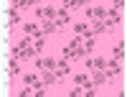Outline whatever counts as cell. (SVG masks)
<instances>
[{"label":"cell","mask_w":127,"mask_h":97,"mask_svg":"<svg viewBox=\"0 0 127 97\" xmlns=\"http://www.w3.org/2000/svg\"><path fill=\"white\" fill-rule=\"evenodd\" d=\"M89 18H94V20H107V8H102V5L89 8Z\"/></svg>","instance_id":"obj_1"},{"label":"cell","mask_w":127,"mask_h":97,"mask_svg":"<svg viewBox=\"0 0 127 97\" xmlns=\"http://www.w3.org/2000/svg\"><path fill=\"white\" fill-rule=\"evenodd\" d=\"M36 15H38V18H43V20H51V18L56 15V8H54V5H43V8H38V10H36Z\"/></svg>","instance_id":"obj_2"},{"label":"cell","mask_w":127,"mask_h":97,"mask_svg":"<svg viewBox=\"0 0 127 97\" xmlns=\"http://www.w3.org/2000/svg\"><path fill=\"white\" fill-rule=\"evenodd\" d=\"M18 20H20V13H18V8H15V5H10V8H8V28L18 26Z\"/></svg>","instance_id":"obj_3"},{"label":"cell","mask_w":127,"mask_h":97,"mask_svg":"<svg viewBox=\"0 0 127 97\" xmlns=\"http://www.w3.org/2000/svg\"><path fill=\"white\" fill-rule=\"evenodd\" d=\"M56 79H64V77H66V74H69V59H61L59 64H56Z\"/></svg>","instance_id":"obj_4"},{"label":"cell","mask_w":127,"mask_h":97,"mask_svg":"<svg viewBox=\"0 0 127 97\" xmlns=\"http://www.w3.org/2000/svg\"><path fill=\"white\" fill-rule=\"evenodd\" d=\"M56 59H38V69H43V72H54L56 69Z\"/></svg>","instance_id":"obj_5"},{"label":"cell","mask_w":127,"mask_h":97,"mask_svg":"<svg viewBox=\"0 0 127 97\" xmlns=\"http://www.w3.org/2000/svg\"><path fill=\"white\" fill-rule=\"evenodd\" d=\"M74 33H76V36H84V38L94 36V33H92V28H89V26H84V23H76V26H74Z\"/></svg>","instance_id":"obj_6"},{"label":"cell","mask_w":127,"mask_h":97,"mask_svg":"<svg viewBox=\"0 0 127 97\" xmlns=\"http://www.w3.org/2000/svg\"><path fill=\"white\" fill-rule=\"evenodd\" d=\"M74 82H76L79 87H84V90H89V87H94V84H92V79L87 77V74H76V77H74Z\"/></svg>","instance_id":"obj_7"},{"label":"cell","mask_w":127,"mask_h":97,"mask_svg":"<svg viewBox=\"0 0 127 97\" xmlns=\"http://www.w3.org/2000/svg\"><path fill=\"white\" fill-rule=\"evenodd\" d=\"M107 79H109L107 74H104V72H99V69H97V74H94V77H92V84H94V87H102V84L107 82Z\"/></svg>","instance_id":"obj_8"},{"label":"cell","mask_w":127,"mask_h":97,"mask_svg":"<svg viewBox=\"0 0 127 97\" xmlns=\"http://www.w3.org/2000/svg\"><path fill=\"white\" fill-rule=\"evenodd\" d=\"M18 72H20V64H18V59H13V56H10V61H8V74H10V77H15Z\"/></svg>","instance_id":"obj_9"},{"label":"cell","mask_w":127,"mask_h":97,"mask_svg":"<svg viewBox=\"0 0 127 97\" xmlns=\"http://www.w3.org/2000/svg\"><path fill=\"white\" fill-rule=\"evenodd\" d=\"M43 84H54V82H59L56 79V72H43V79H41Z\"/></svg>","instance_id":"obj_10"},{"label":"cell","mask_w":127,"mask_h":97,"mask_svg":"<svg viewBox=\"0 0 127 97\" xmlns=\"http://www.w3.org/2000/svg\"><path fill=\"white\" fill-rule=\"evenodd\" d=\"M41 31H43V36H46V33H56V23H51V20H43V28H41Z\"/></svg>","instance_id":"obj_11"},{"label":"cell","mask_w":127,"mask_h":97,"mask_svg":"<svg viewBox=\"0 0 127 97\" xmlns=\"http://www.w3.org/2000/svg\"><path fill=\"white\" fill-rule=\"evenodd\" d=\"M13 5H15V8H23V10H26V8H31V5H36V0H15Z\"/></svg>","instance_id":"obj_12"},{"label":"cell","mask_w":127,"mask_h":97,"mask_svg":"<svg viewBox=\"0 0 127 97\" xmlns=\"http://www.w3.org/2000/svg\"><path fill=\"white\" fill-rule=\"evenodd\" d=\"M122 56H125V44H117V46H114V56L112 59H120L122 61Z\"/></svg>","instance_id":"obj_13"},{"label":"cell","mask_w":127,"mask_h":97,"mask_svg":"<svg viewBox=\"0 0 127 97\" xmlns=\"http://www.w3.org/2000/svg\"><path fill=\"white\" fill-rule=\"evenodd\" d=\"M92 67H94V69H99V72H104V69H107V61H104V59H94V61H92Z\"/></svg>","instance_id":"obj_14"},{"label":"cell","mask_w":127,"mask_h":97,"mask_svg":"<svg viewBox=\"0 0 127 97\" xmlns=\"http://www.w3.org/2000/svg\"><path fill=\"white\" fill-rule=\"evenodd\" d=\"M43 44H46V36H43V38H36V41H33V51H36V54L43 51Z\"/></svg>","instance_id":"obj_15"},{"label":"cell","mask_w":127,"mask_h":97,"mask_svg":"<svg viewBox=\"0 0 127 97\" xmlns=\"http://www.w3.org/2000/svg\"><path fill=\"white\" fill-rule=\"evenodd\" d=\"M56 15H59V20H61V23H66V20H69V10H56Z\"/></svg>","instance_id":"obj_16"},{"label":"cell","mask_w":127,"mask_h":97,"mask_svg":"<svg viewBox=\"0 0 127 97\" xmlns=\"http://www.w3.org/2000/svg\"><path fill=\"white\" fill-rule=\"evenodd\" d=\"M92 49H94V36L84 38V51H92Z\"/></svg>","instance_id":"obj_17"},{"label":"cell","mask_w":127,"mask_h":97,"mask_svg":"<svg viewBox=\"0 0 127 97\" xmlns=\"http://www.w3.org/2000/svg\"><path fill=\"white\" fill-rule=\"evenodd\" d=\"M23 82H26V84H31V87H33V82H38V77H36V74H26V77H23Z\"/></svg>","instance_id":"obj_18"},{"label":"cell","mask_w":127,"mask_h":97,"mask_svg":"<svg viewBox=\"0 0 127 97\" xmlns=\"http://www.w3.org/2000/svg\"><path fill=\"white\" fill-rule=\"evenodd\" d=\"M64 8H81V3H79V0H69V3L64 5Z\"/></svg>","instance_id":"obj_19"},{"label":"cell","mask_w":127,"mask_h":97,"mask_svg":"<svg viewBox=\"0 0 127 97\" xmlns=\"http://www.w3.org/2000/svg\"><path fill=\"white\" fill-rule=\"evenodd\" d=\"M28 95H36V92H33V90H28V87L20 90V97H28Z\"/></svg>","instance_id":"obj_20"},{"label":"cell","mask_w":127,"mask_h":97,"mask_svg":"<svg viewBox=\"0 0 127 97\" xmlns=\"http://www.w3.org/2000/svg\"><path fill=\"white\" fill-rule=\"evenodd\" d=\"M81 92H84V90H81V87H79V84H76V90H71V97H79Z\"/></svg>","instance_id":"obj_21"}]
</instances>
